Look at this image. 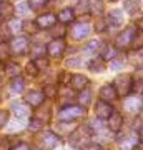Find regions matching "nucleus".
Segmentation results:
<instances>
[{
    "instance_id": "7",
    "label": "nucleus",
    "mask_w": 143,
    "mask_h": 150,
    "mask_svg": "<svg viewBox=\"0 0 143 150\" xmlns=\"http://www.w3.org/2000/svg\"><path fill=\"white\" fill-rule=\"evenodd\" d=\"M113 112V107L110 105V102H105V100H98L95 103V115L100 120H106L110 117V113Z\"/></svg>"
},
{
    "instance_id": "36",
    "label": "nucleus",
    "mask_w": 143,
    "mask_h": 150,
    "mask_svg": "<svg viewBox=\"0 0 143 150\" xmlns=\"http://www.w3.org/2000/svg\"><path fill=\"white\" fill-rule=\"evenodd\" d=\"M7 122H8V112L0 110V129H2L4 125H7Z\"/></svg>"
},
{
    "instance_id": "4",
    "label": "nucleus",
    "mask_w": 143,
    "mask_h": 150,
    "mask_svg": "<svg viewBox=\"0 0 143 150\" xmlns=\"http://www.w3.org/2000/svg\"><path fill=\"white\" fill-rule=\"evenodd\" d=\"M38 142H40V150H53L60 144V137L55 132L48 130V132H43Z\"/></svg>"
},
{
    "instance_id": "2",
    "label": "nucleus",
    "mask_w": 143,
    "mask_h": 150,
    "mask_svg": "<svg viewBox=\"0 0 143 150\" xmlns=\"http://www.w3.org/2000/svg\"><path fill=\"white\" fill-rule=\"evenodd\" d=\"M138 32H140V30H137L135 27H130V28H127V30H123V32L115 38V48H123V50H125V48H128L130 45H133V40H135Z\"/></svg>"
},
{
    "instance_id": "37",
    "label": "nucleus",
    "mask_w": 143,
    "mask_h": 150,
    "mask_svg": "<svg viewBox=\"0 0 143 150\" xmlns=\"http://www.w3.org/2000/svg\"><path fill=\"white\" fill-rule=\"evenodd\" d=\"M23 125H25V122H23L22 118H18V120H15V122H13V127H12V129H8V130H10V132H15V130H22V129H23Z\"/></svg>"
},
{
    "instance_id": "30",
    "label": "nucleus",
    "mask_w": 143,
    "mask_h": 150,
    "mask_svg": "<svg viewBox=\"0 0 143 150\" xmlns=\"http://www.w3.org/2000/svg\"><path fill=\"white\" fill-rule=\"evenodd\" d=\"M47 2H48V0H28L27 4H28V7H30V8L37 10V8H40V7L47 5Z\"/></svg>"
},
{
    "instance_id": "23",
    "label": "nucleus",
    "mask_w": 143,
    "mask_h": 150,
    "mask_svg": "<svg viewBox=\"0 0 143 150\" xmlns=\"http://www.w3.org/2000/svg\"><path fill=\"white\" fill-rule=\"evenodd\" d=\"M45 52H47V48L43 47L42 43H35V45H32V48H30V55H32V59L43 57V55H45Z\"/></svg>"
},
{
    "instance_id": "43",
    "label": "nucleus",
    "mask_w": 143,
    "mask_h": 150,
    "mask_svg": "<svg viewBox=\"0 0 143 150\" xmlns=\"http://www.w3.org/2000/svg\"><path fill=\"white\" fill-rule=\"evenodd\" d=\"M0 20H2V18H0Z\"/></svg>"
},
{
    "instance_id": "24",
    "label": "nucleus",
    "mask_w": 143,
    "mask_h": 150,
    "mask_svg": "<svg viewBox=\"0 0 143 150\" xmlns=\"http://www.w3.org/2000/svg\"><path fill=\"white\" fill-rule=\"evenodd\" d=\"M115 55H117V48H115V47H110V45H106V47H105V52L101 54V59H103V60H113V59H115Z\"/></svg>"
},
{
    "instance_id": "13",
    "label": "nucleus",
    "mask_w": 143,
    "mask_h": 150,
    "mask_svg": "<svg viewBox=\"0 0 143 150\" xmlns=\"http://www.w3.org/2000/svg\"><path fill=\"white\" fill-rule=\"evenodd\" d=\"M75 129H77V125L73 122H63V120H60V123H57L55 134L58 135V137H68Z\"/></svg>"
},
{
    "instance_id": "33",
    "label": "nucleus",
    "mask_w": 143,
    "mask_h": 150,
    "mask_svg": "<svg viewBox=\"0 0 143 150\" xmlns=\"http://www.w3.org/2000/svg\"><path fill=\"white\" fill-rule=\"evenodd\" d=\"M101 42H98V40H93V42L88 43V47H87V50L88 52H98V50H101Z\"/></svg>"
},
{
    "instance_id": "3",
    "label": "nucleus",
    "mask_w": 143,
    "mask_h": 150,
    "mask_svg": "<svg viewBox=\"0 0 143 150\" xmlns=\"http://www.w3.org/2000/svg\"><path fill=\"white\" fill-rule=\"evenodd\" d=\"M133 85H135V83H133L132 75H128V74L118 75L115 83H113V87H115V90H117L118 95H128V93L133 90Z\"/></svg>"
},
{
    "instance_id": "11",
    "label": "nucleus",
    "mask_w": 143,
    "mask_h": 150,
    "mask_svg": "<svg viewBox=\"0 0 143 150\" xmlns=\"http://www.w3.org/2000/svg\"><path fill=\"white\" fill-rule=\"evenodd\" d=\"M27 103L30 105V107H40L45 100V95H43V92L40 90H30L27 93Z\"/></svg>"
},
{
    "instance_id": "16",
    "label": "nucleus",
    "mask_w": 143,
    "mask_h": 150,
    "mask_svg": "<svg viewBox=\"0 0 143 150\" xmlns=\"http://www.w3.org/2000/svg\"><path fill=\"white\" fill-rule=\"evenodd\" d=\"M73 18H75V12L72 8H63L57 17V20L60 23H70V22H73Z\"/></svg>"
},
{
    "instance_id": "34",
    "label": "nucleus",
    "mask_w": 143,
    "mask_h": 150,
    "mask_svg": "<svg viewBox=\"0 0 143 150\" xmlns=\"http://www.w3.org/2000/svg\"><path fill=\"white\" fill-rule=\"evenodd\" d=\"M42 125H43V120H42V118H32L28 127H30V130H38Z\"/></svg>"
},
{
    "instance_id": "29",
    "label": "nucleus",
    "mask_w": 143,
    "mask_h": 150,
    "mask_svg": "<svg viewBox=\"0 0 143 150\" xmlns=\"http://www.w3.org/2000/svg\"><path fill=\"white\" fill-rule=\"evenodd\" d=\"M30 10H32V8L28 7V4H18L13 12H15L17 15H27V13H30Z\"/></svg>"
},
{
    "instance_id": "25",
    "label": "nucleus",
    "mask_w": 143,
    "mask_h": 150,
    "mask_svg": "<svg viewBox=\"0 0 143 150\" xmlns=\"http://www.w3.org/2000/svg\"><path fill=\"white\" fill-rule=\"evenodd\" d=\"M82 92V93H80V103H82V105H88V103H90V100H92V93H90V90H88V88H83V90H80Z\"/></svg>"
},
{
    "instance_id": "27",
    "label": "nucleus",
    "mask_w": 143,
    "mask_h": 150,
    "mask_svg": "<svg viewBox=\"0 0 143 150\" xmlns=\"http://www.w3.org/2000/svg\"><path fill=\"white\" fill-rule=\"evenodd\" d=\"M125 10L133 15V13L138 10V2L137 0H125Z\"/></svg>"
},
{
    "instance_id": "32",
    "label": "nucleus",
    "mask_w": 143,
    "mask_h": 150,
    "mask_svg": "<svg viewBox=\"0 0 143 150\" xmlns=\"http://www.w3.org/2000/svg\"><path fill=\"white\" fill-rule=\"evenodd\" d=\"M43 95H45V98H52V97H55L57 95V88H55V87L53 85H47L45 87V88H43Z\"/></svg>"
},
{
    "instance_id": "10",
    "label": "nucleus",
    "mask_w": 143,
    "mask_h": 150,
    "mask_svg": "<svg viewBox=\"0 0 143 150\" xmlns=\"http://www.w3.org/2000/svg\"><path fill=\"white\" fill-rule=\"evenodd\" d=\"M55 23H57V17L53 13H43L35 20V25L38 28H52Z\"/></svg>"
},
{
    "instance_id": "5",
    "label": "nucleus",
    "mask_w": 143,
    "mask_h": 150,
    "mask_svg": "<svg viewBox=\"0 0 143 150\" xmlns=\"http://www.w3.org/2000/svg\"><path fill=\"white\" fill-rule=\"evenodd\" d=\"M8 47H10V54L23 55L28 50V40H27V37H15Z\"/></svg>"
},
{
    "instance_id": "12",
    "label": "nucleus",
    "mask_w": 143,
    "mask_h": 150,
    "mask_svg": "<svg viewBox=\"0 0 143 150\" xmlns=\"http://www.w3.org/2000/svg\"><path fill=\"white\" fill-rule=\"evenodd\" d=\"M115 98H118V93L115 90V87L106 83L100 88V100H105V102H113Z\"/></svg>"
},
{
    "instance_id": "14",
    "label": "nucleus",
    "mask_w": 143,
    "mask_h": 150,
    "mask_svg": "<svg viewBox=\"0 0 143 150\" xmlns=\"http://www.w3.org/2000/svg\"><path fill=\"white\" fill-rule=\"evenodd\" d=\"M72 79V87H73L75 90H83V88H87V85H88V79L85 77V75H72L70 77Z\"/></svg>"
},
{
    "instance_id": "42",
    "label": "nucleus",
    "mask_w": 143,
    "mask_h": 150,
    "mask_svg": "<svg viewBox=\"0 0 143 150\" xmlns=\"http://www.w3.org/2000/svg\"><path fill=\"white\" fill-rule=\"evenodd\" d=\"M110 2H117V0H110Z\"/></svg>"
},
{
    "instance_id": "22",
    "label": "nucleus",
    "mask_w": 143,
    "mask_h": 150,
    "mask_svg": "<svg viewBox=\"0 0 143 150\" xmlns=\"http://www.w3.org/2000/svg\"><path fill=\"white\" fill-rule=\"evenodd\" d=\"M137 144H140V139H123L120 140V149L122 150H133L137 147Z\"/></svg>"
},
{
    "instance_id": "20",
    "label": "nucleus",
    "mask_w": 143,
    "mask_h": 150,
    "mask_svg": "<svg viewBox=\"0 0 143 150\" xmlns=\"http://www.w3.org/2000/svg\"><path fill=\"white\" fill-rule=\"evenodd\" d=\"M13 15V7L5 2V0H2L0 2V17H4V18H8V17Z\"/></svg>"
},
{
    "instance_id": "38",
    "label": "nucleus",
    "mask_w": 143,
    "mask_h": 150,
    "mask_svg": "<svg viewBox=\"0 0 143 150\" xmlns=\"http://www.w3.org/2000/svg\"><path fill=\"white\" fill-rule=\"evenodd\" d=\"M82 150H103L100 144H85L82 147Z\"/></svg>"
},
{
    "instance_id": "19",
    "label": "nucleus",
    "mask_w": 143,
    "mask_h": 150,
    "mask_svg": "<svg viewBox=\"0 0 143 150\" xmlns=\"http://www.w3.org/2000/svg\"><path fill=\"white\" fill-rule=\"evenodd\" d=\"M88 69L92 70V72H105L106 65H105V60L103 59H93L88 64Z\"/></svg>"
},
{
    "instance_id": "8",
    "label": "nucleus",
    "mask_w": 143,
    "mask_h": 150,
    "mask_svg": "<svg viewBox=\"0 0 143 150\" xmlns=\"http://www.w3.org/2000/svg\"><path fill=\"white\" fill-rule=\"evenodd\" d=\"M70 33H72V37L75 40H83V38H87L90 35V25L83 23V22L82 23H75L72 27V30H70Z\"/></svg>"
},
{
    "instance_id": "6",
    "label": "nucleus",
    "mask_w": 143,
    "mask_h": 150,
    "mask_svg": "<svg viewBox=\"0 0 143 150\" xmlns=\"http://www.w3.org/2000/svg\"><path fill=\"white\" fill-rule=\"evenodd\" d=\"M106 127L111 132H120V129L123 127V115L117 110H113L110 113V117L106 118Z\"/></svg>"
},
{
    "instance_id": "39",
    "label": "nucleus",
    "mask_w": 143,
    "mask_h": 150,
    "mask_svg": "<svg viewBox=\"0 0 143 150\" xmlns=\"http://www.w3.org/2000/svg\"><path fill=\"white\" fill-rule=\"evenodd\" d=\"M8 150H30V145L23 144V142H18L17 145H13V147H12V149H8Z\"/></svg>"
},
{
    "instance_id": "40",
    "label": "nucleus",
    "mask_w": 143,
    "mask_h": 150,
    "mask_svg": "<svg viewBox=\"0 0 143 150\" xmlns=\"http://www.w3.org/2000/svg\"><path fill=\"white\" fill-rule=\"evenodd\" d=\"M110 67L113 70H120V69H123V62H117V60H115V62H111L110 64Z\"/></svg>"
},
{
    "instance_id": "41",
    "label": "nucleus",
    "mask_w": 143,
    "mask_h": 150,
    "mask_svg": "<svg viewBox=\"0 0 143 150\" xmlns=\"http://www.w3.org/2000/svg\"><path fill=\"white\" fill-rule=\"evenodd\" d=\"M68 65H70V67H80L82 62H80V60H75V59H70L68 60Z\"/></svg>"
},
{
    "instance_id": "28",
    "label": "nucleus",
    "mask_w": 143,
    "mask_h": 150,
    "mask_svg": "<svg viewBox=\"0 0 143 150\" xmlns=\"http://www.w3.org/2000/svg\"><path fill=\"white\" fill-rule=\"evenodd\" d=\"M22 23H23V22L17 20V18H12V20L8 22V28H10V32H13V33L22 32Z\"/></svg>"
},
{
    "instance_id": "17",
    "label": "nucleus",
    "mask_w": 143,
    "mask_h": 150,
    "mask_svg": "<svg viewBox=\"0 0 143 150\" xmlns=\"http://www.w3.org/2000/svg\"><path fill=\"white\" fill-rule=\"evenodd\" d=\"M12 110H13V113H15L18 118H23L27 117L28 113H30V108H28V105L27 103H13V107H12Z\"/></svg>"
},
{
    "instance_id": "31",
    "label": "nucleus",
    "mask_w": 143,
    "mask_h": 150,
    "mask_svg": "<svg viewBox=\"0 0 143 150\" xmlns=\"http://www.w3.org/2000/svg\"><path fill=\"white\" fill-rule=\"evenodd\" d=\"M7 74L12 75V77L20 75V69H18V65H15V64H7Z\"/></svg>"
},
{
    "instance_id": "18",
    "label": "nucleus",
    "mask_w": 143,
    "mask_h": 150,
    "mask_svg": "<svg viewBox=\"0 0 143 150\" xmlns=\"http://www.w3.org/2000/svg\"><path fill=\"white\" fill-rule=\"evenodd\" d=\"M125 108L127 110H130V112H140L142 110V98L140 97H137V98H128V100H125Z\"/></svg>"
},
{
    "instance_id": "21",
    "label": "nucleus",
    "mask_w": 143,
    "mask_h": 150,
    "mask_svg": "<svg viewBox=\"0 0 143 150\" xmlns=\"http://www.w3.org/2000/svg\"><path fill=\"white\" fill-rule=\"evenodd\" d=\"M23 79H22L20 75H17V77H13L12 79V85H10V88H12V92H15V93H22L23 92Z\"/></svg>"
},
{
    "instance_id": "15",
    "label": "nucleus",
    "mask_w": 143,
    "mask_h": 150,
    "mask_svg": "<svg viewBox=\"0 0 143 150\" xmlns=\"http://www.w3.org/2000/svg\"><path fill=\"white\" fill-rule=\"evenodd\" d=\"M123 12L122 10H111L108 13V23H110L111 27H120L123 25Z\"/></svg>"
},
{
    "instance_id": "9",
    "label": "nucleus",
    "mask_w": 143,
    "mask_h": 150,
    "mask_svg": "<svg viewBox=\"0 0 143 150\" xmlns=\"http://www.w3.org/2000/svg\"><path fill=\"white\" fill-rule=\"evenodd\" d=\"M45 48H47L48 55H52V57H60V55L65 52V42L62 38H57V40H52Z\"/></svg>"
},
{
    "instance_id": "35",
    "label": "nucleus",
    "mask_w": 143,
    "mask_h": 150,
    "mask_svg": "<svg viewBox=\"0 0 143 150\" xmlns=\"http://www.w3.org/2000/svg\"><path fill=\"white\" fill-rule=\"evenodd\" d=\"M27 74H28V75H32V77H35V75L38 74V69H37V65L33 64V60L27 64Z\"/></svg>"
},
{
    "instance_id": "26",
    "label": "nucleus",
    "mask_w": 143,
    "mask_h": 150,
    "mask_svg": "<svg viewBox=\"0 0 143 150\" xmlns=\"http://www.w3.org/2000/svg\"><path fill=\"white\" fill-rule=\"evenodd\" d=\"M8 57H10V47H8V43L0 42V60H7Z\"/></svg>"
},
{
    "instance_id": "1",
    "label": "nucleus",
    "mask_w": 143,
    "mask_h": 150,
    "mask_svg": "<svg viewBox=\"0 0 143 150\" xmlns=\"http://www.w3.org/2000/svg\"><path fill=\"white\" fill-rule=\"evenodd\" d=\"M85 113H87V108L83 105H67L58 112V118L63 122H73L77 118L85 117Z\"/></svg>"
}]
</instances>
